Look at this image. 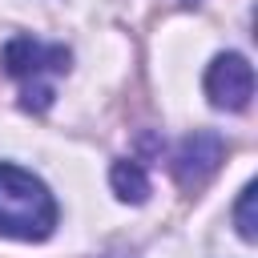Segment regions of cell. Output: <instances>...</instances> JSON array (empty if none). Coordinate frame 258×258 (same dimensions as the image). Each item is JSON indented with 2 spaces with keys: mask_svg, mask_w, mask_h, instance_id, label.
I'll list each match as a JSON object with an SVG mask.
<instances>
[{
  "mask_svg": "<svg viewBox=\"0 0 258 258\" xmlns=\"http://www.w3.org/2000/svg\"><path fill=\"white\" fill-rule=\"evenodd\" d=\"M222 157H226V145H222L218 133L198 129L194 137H185L181 149H177V157H173V173H177L181 189H202L214 177V169L222 165Z\"/></svg>",
  "mask_w": 258,
  "mask_h": 258,
  "instance_id": "cell-4",
  "label": "cell"
},
{
  "mask_svg": "<svg viewBox=\"0 0 258 258\" xmlns=\"http://www.w3.org/2000/svg\"><path fill=\"white\" fill-rule=\"evenodd\" d=\"M234 222H238V234H242L246 242H254V238H258V230H254V185H242V198H238Z\"/></svg>",
  "mask_w": 258,
  "mask_h": 258,
  "instance_id": "cell-6",
  "label": "cell"
},
{
  "mask_svg": "<svg viewBox=\"0 0 258 258\" xmlns=\"http://www.w3.org/2000/svg\"><path fill=\"white\" fill-rule=\"evenodd\" d=\"M113 189H117L121 202H145L149 177H145V169H141L137 161H117V165H113Z\"/></svg>",
  "mask_w": 258,
  "mask_h": 258,
  "instance_id": "cell-5",
  "label": "cell"
},
{
  "mask_svg": "<svg viewBox=\"0 0 258 258\" xmlns=\"http://www.w3.org/2000/svg\"><path fill=\"white\" fill-rule=\"evenodd\" d=\"M206 97L214 109H230V113H242L254 97V69L246 56L238 52H222L210 60L206 69Z\"/></svg>",
  "mask_w": 258,
  "mask_h": 258,
  "instance_id": "cell-3",
  "label": "cell"
},
{
  "mask_svg": "<svg viewBox=\"0 0 258 258\" xmlns=\"http://www.w3.org/2000/svg\"><path fill=\"white\" fill-rule=\"evenodd\" d=\"M52 230L56 202L48 185L12 161H0V234L20 242H44Z\"/></svg>",
  "mask_w": 258,
  "mask_h": 258,
  "instance_id": "cell-1",
  "label": "cell"
},
{
  "mask_svg": "<svg viewBox=\"0 0 258 258\" xmlns=\"http://www.w3.org/2000/svg\"><path fill=\"white\" fill-rule=\"evenodd\" d=\"M0 60H4V73L20 89V105L28 113H44L56 97V77L69 73L73 52L64 44H48L36 36H12L4 44Z\"/></svg>",
  "mask_w": 258,
  "mask_h": 258,
  "instance_id": "cell-2",
  "label": "cell"
},
{
  "mask_svg": "<svg viewBox=\"0 0 258 258\" xmlns=\"http://www.w3.org/2000/svg\"><path fill=\"white\" fill-rule=\"evenodd\" d=\"M185 4H198V0H185Z\"/></svg>",
  "mask_w": 258,
  "mask_h": 258,
  "instance_id": "cell-7",
  "label": "cell"
}]
</instances>
